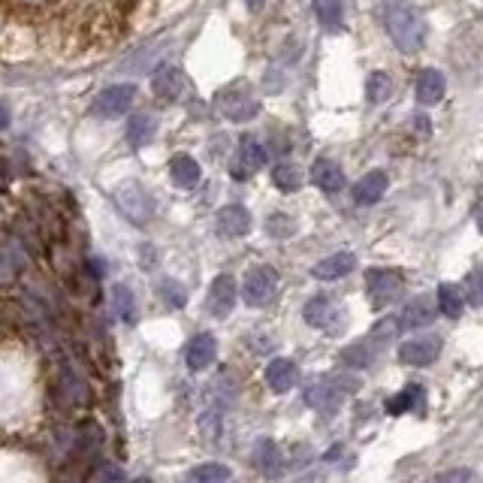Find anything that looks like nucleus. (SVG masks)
<instances>
[{"mask_svg": "<svg viewBox=\"0 0 483 483\" xmlns=\"http://www.w3.org/2000/svg\"><path fill=\"white\" fill-rule=\"evenodd\" d=\"M214 356H218V342H214L212 333L194 336L185 347V363H187V369H194V372L209 369V365L214 363Z\"/></svg>", "mask_w": 483, "mask_h": 483, "instance_id": "13", "label": "nucleus"}, {"mask_svg": "<svg viewBox=\"0 0 483 483\" xmlns=\"http://www.w3.org/2000/svg\"><path fill=\"white\" fill-rule=\"evenodd\" d=\"M169 175H173L175 187H182V191H191V187L200 185L203 169H200V164H196L191 155H178V157H173V164H169Z\"/></svg>", "mask_w": 483, "mask_h": 483, "instance_id": "22", "label": "nucleus"}, {"mask_svg": "<svg viewBox=\"0 0 483 483\" xmlns=\"http://www.w3.org/2000/svg\"><path fill=\"white\" fill-rule=\"evenodd\" d=\"M444 91H447V79L441 70H420L417 76V85H414V94H417V103L423 106H435L444 100Z\"/></svg>", "mask_w": 483, "mask_h": 483, "instance_id": "14", "label": "nucleus"}, {"mask_svg": "<svg viewBox=\"0 0 483 483\" xmlns=\"http://www.w3.org/2000/svg\"><path fill=\"white\" fill-rule=\"evenodd\" d=\"M133 483H155V480H151V478H137Z\"/></svg>", "mask_w": 483, "mask_h": 483, "instance_id": "38", "label": "nucleus"}, {"mask_svg": "<svg viewBox=\"0 0 483 483\" xmlns=\"http://www.w3.org/2000/svg\"><path fill=\"white\" fill-rule=\"evenodd\" d=\"M297 381H299V369L293 360L279 356V360H272L270 365H266V384H270L272 393H290L293 387H297Z\"/></svg>", "mask_w": 483, "mask_h": 483, "instance_id": "16", "label": "nucleus"}, {"mask_svg": "<svg viewBox=\"0 0 483 483\" xmlns=\"http://www.w3.org/2000/svg\"><path fill=\"white\" fill-rule=\"evenodd\" d=\"M263 166H266L263 142H257V137L245 133V137L239 139V146H236V155H232L230 175L236 178V182H245V178H251V175L260 173Z\"/></svg>", "mask_w": 483, "mask_h": 483, "instance_id": "7", "label": "nucleus"}, {"mask_svg": "<svg viewBox=\"0 0 483 483\" xmlns=\"http://www.w3.org/2000/svg\"><path fill=\"white\" fill-rule=\"evenodd\" d=\"M254 465L263 478H281V450L272 438H260L254 447Z\"/></svg>", "mask_w": 483, "mask_h": 483, "instance_id": "21", "label": "nucleus"}, {"mask_svg": "<svg viewBox=\"0 0 483 483\" xmlns=\"http://www.w3.org/2000/svg\"><path fill=\"white\" fill-rule=\"evenodd\" d=\"M112 200L124 218H130L133 223H146L155 214V200L139 182H124L121 187H115Z\"/></svg>", "mask_w": 483, "mask_h": 483, "instance_id": "4", "label": "nucleus"}, {"mask_svg": "<svg viewBox=\"0 0 483 483\" xmlns=\"http://www.w3.org/2000/svg\"><path fill=\"white\" fill-rule=\"evenodd\" d=\"M311 6H315V15H317V22L324 24V28L338 31L345 24L342 0H311Z\"/></svg>", "mask_w": 483, "mask_h": 483, "instance_id": "27", "label": "nucleus"}, {"mask_svg": "<svg viewBox=\"0 0 483 483\" xmlns=\"http://www.w3.org/2000/svg\"><path fill=\"white\" fill-rule=\"evenodd\" d=\"M474 223H478V230L483 232V196L478 200V205H474Z\"/></svg>", "mask_w": 483, "mask_h": 483, "instance_id": "35", "label": "nucleus"}, {"mask_svg": "<svg viewBox=\"0 0 483 483\" xmlns=\"http://www.w3.org/2000/svg\"><path fill=\"white\" fill-rule=\"evenodd\" d=\"M438 351H441V338H411V342L399 347V360L405 365H429L438 360Z\"/></svg>", "mask_w": 483, "mask_h": 483, "instance_id": "12", "label": "nucleus"}, {"mask_svg": "<svg viewBox=\"0 0 483 483\" xmlns=\"http://www.w3.org/2000/svg\"><path fill=\"white\" fill-rule=\"evenodd\" d=\"M263 4H266V0H245V6H248V10H251V13H260V10H263Z\"/></svg>", "mask_w": 483, "mask_h": 483, "instance_id": "37", "label": "nucleus"}, {"mask_svg": "<svg viewBox=\"0 0 483 483\" xmlns=\"http://www.w3.org/2000/svg\"><path fill=\"white\" fill-rule=\"evenodd\" d=\"M155 128H157L155 115L137 112V115L130 118V124H128V142H130L133 148H142L151 137H155Z\"/></svg>", "mask_w": 483, "mask_h": 483, "instance_id": "24", "label": "nucleus"}, {"mask_svg": "<svg viewBox=\"0 0 483 483\" xmlns=\"http://www.w3.org/2000/svg\"><path fill=\"white\" fill-rule=\"evenodd\" d=\"M4 128H10V109L0 103V130H4Z\"/></svg>", "mask_w": 483, "mask_h": 483, "instance_id": "36", "label": "nucleus"}, {"mask_svg": "<svg viewBox=\"0 0 483 483\" xmlns=\"http://www.w3.org/2000/svg\"><path fill=\"white\" fill-rule=\"evenodd\" d=\"M356 390V384H338L333 378H315L306 387V402L308 408L320 411V414H333V411L342 408L345 393Z\"/></svg>", "mask_w": 483, "mask_h": 483, "instance_id": "6", "label": "nucleus"}, {"mask_svg": "<svg viewBox=\"0 0 483 483\" xmlns=\"http://www.w3.org/2000/svg\"><path fill=\"white\" fill-rule=\"evenodd\" d=\"M393 94V82H390V76L384 73V70H374V73L365 79V100H369L372 106H378L384 103L387 97Z\"/></svg>", "mask_w": 483, "mask_h": 483, "instance_id": "29", "label": "nucleus"}, {"mask_svg": "<svg viewBox=\"0 0 483 483\" xmlns=\"http://www.w3.org/2000/svg\"><path fill=\"white\" fill-rule=\"evenodd\" d=\"M182 88H185V73L178 67H160L155 79H151V91H155L157 100H164V103L178 100Z\"/></svg>", "mask_w": 483, "mask_h": 483, "instance_id": "15", "label": "nucleus"}, {"mask_svg": "<svg viewBox=\"0 0 483 483\" xmlns=\"http://www.w3.org/2000/svg\"><path fill=\"white\" fill-rule=\"evenodd\" d=\"M435 320V299L432 297H414L405 306L399 317V327L405 329H423Z\"/></svg>", "mask_w": 483, "mask_h": 483, "instance_id": "20", "label": "nucleus"}, {"mask_svg": "<svg viewBox=\"0 0 483 483\" xmlns=\"http://www.w3.org/2000/svg\"><path fill=\"white\" fill-rule=\"evenodd\" d=\"M435 306H438L441 315L456 320V317H462V311H465V297H462V290L456 288V284H441V288H438Z\"/></svg>", "mask_w": 483, "mask_h": 483, "instance_id": "25", "label": "nucleus"}, {"mask_svg": "<svg viewBox=\"0 0 483 483\" xmlns=\"http://www.w3.org/2000/svg\"><path fill=\"white\" fill-rule=\"evenodd\" d=\"M97 483H128V478H124L121 465H115V462H103L100 469H97Z\"/></svg>", "mask_w": 483, "mask_h": 483, "instance_id": "33", "label": "nucleus"}, {"mask_svg": "<svg viewBox=\"0 0 483 483\" xmlns=\"http://www.w3.org/2000/svg\"><path fill=\"white\" fill-rule=\"evenodd\" d=\"M465 297L471 306H483V266H478L469 279H465Z\"/></svg>", "mask_w": 483, "mask_h": 483, "instance_id": "32", "label": "nucleus"}, {"mask_svg": "<svg viewBox=\"0 0 483 483\" xmlns=\"http://www.w3.org/2000/svg\"><path fill=\"white\" fill-rule=\"evenodd\" d=\"M187 480L191 483H227L230 469L223 462H203V465H196V469H191Z\"/></svg>", "mask_w": 483, "mask_h": 483, "instance_id": "28", "label": "nucleus"}, {"mask_svg": "<svg viewBox=\"0 0 483 483\" xmlns=\"http://www.w3.org/2000/svg\"><path fill=\"white\" fill-rule=\"evenodd\" d=\"M302 317H306V324L308 327H315V329H324V333H338L345 324V311L342 306H338L336 299H329V297H311L306 302V308H302Z\"/></svg>", "mask_w": 483, "mask_h": 483, "instance_id": "8", "label": "nucleus"}, {"mask_svg": "<svg viewBox=\"0 0 483 483\" xmlns=\"http://www.w3.org/2000/svg\"><path fill=\"white\" fill-rule=\"evenodd\" d=\"M112 315L124 324H137V302L128 284H115L112 288Z\"/></svg>", "mask_w": 483, "mask_h": 483, "instance_id": "26", "label": "nucleus"}, {"mask_svg": "<svg viewBox=\"0 0 483 483\" xmlns=\"http://www.w3.org/2000/svg\"><path fill=\"white\" fill-rule=\"evenodd\" d=\"M311 182H315L324 194H338L345 187V173H342V166H338L336 160L320 157V160L311 164Z\"/></svg>", "mask_w": 483, "mask_h": 483, "instance_id": "18", "label": "nucleus"}, {"mask_svg": "<svg viewBox=\"0 0 483 483\" xmlns=\"http://www.w3.org/2000/svg\"><path fill=\"white\" fill-rule=\"evenodd\" d=\"M387 185H390L387 173H384V169H372V173H365L360 182L354 185V200L360 205H374L387 194Z\"/></svg>", "mask_w": 483, "mask_h": 483, "instance_id": "17", "label": "nucleus"}, {"mask_svg": "<svg viewBox=\"0 0 483 483\" xmlns=\"http://www.w3.org/2000/svg\"><path fill=\"white\" fill-rule=\"evenodd\" d=\"M232 308H236V281H232V275H218L209 284V293H205V311L223 320Z\"/></svg>", "mask_w": 483, "mask_h": 483, "instance_id": "10", "label": "nucleus"}, {"mask_svg": "<svg viewBox=\"0 0 483 483\" xmlns=\"http://www.w3.org/2000/svg\"><path fill=\"white\" fill-rule=\"evenodd\" d=\"M214 227H218V232L223 239H242V236H248V232H251L254 218H251V212H248L245 205L232 203V205H223V209L218 212Z\"/></svg>", "mask_w": 483, "mask_h": 483, "instance_id": "11", "label": "nucleus"}, {"mask_svg": "<svg viewBox=\"0 0 483 483\" xmlns=\"http://www.w3.org/2000/svg\"><path fill=\"white\" fill-rule=\"evenodd\" d=\"M279 293V272L272 266H254L245 275V284H242V299L251 308H266Z\"/></svg>", "mask_w": 483, "mask_h": 483, "instance_id": "3", "label": "nucleus"}, {"mask_svg": "<svg viewBox=\"0 0 483 483\" xmlns=\"http://www.w3.org/2000/svg\"><path fill=\"white\" fill-rule=\"evenodd\" d=\"M423 402H426L423 387H420V384H411V387H405L402 393H396L393 399H387V414L399 417V414H405V411L420 408Z\"/></svg>", "mask_w": 483, "mask_h": 483, "instance_id": "23", "label": "nucleus"}, {"mask_svg": "<svg viewBox=\"0 0 483 483\" xmlns=\"http://www.w3.org/2000/svg\"><path fill=\"white\" fill-rule=\"evenodd\" d=\"M157 293H160V299L166 302L169 308H182L185 302H187V293H185V288L178 281H173V279H164L157 284Z\"/></svg>", "mask_w": 483, "mask_h": 483, "instance_id": "31", "label": "nucleus"}, {"mask_svg": "<svg viewBox=\"0 0 483 483\" xmlns=\"http://www.w3.org/2000/svg\"><path fill=\"white\" fill-rule=\"evenodd\" d=\"M266 230H270L272 236H293V221L288 214H272L270 223H266Z\"/></svg>", "mask_w": 483, "mask_h": 483, "instance_id": "34", "label": "nucleus"}, {"mask_svg": "<svg viewBox=\"0 0 483 483\" xmlns=\"http://www.w3.org/2000/svg\"><path fill=\"white\" fill-rule=\"evenodd\" d=\"M272 185L279 187V191H284V194L299 191V187H302V173H299V166H293V164H279V166L272 169Z\"/></svg>", "mask_w": 483, "mask_h": 483, "instance_id": "30", "label": "nucleus"}, {"mask_svg": "<svg viewBox=\"0 0 483 483\" xmlns=\"http://www.w3.org/2000/svg\"><path fill=\"white\" fill-rule=\"evenodd\" d=\"M214 103H218V109L223 112V118H230V121H251L260 115V103H257V97L251 94V88L245 82L221 88Z\"/></svg>", "mask_w": 483, "mask_h": 483, "instance_id": "2", "label": "nucleus"}, {"mask_svg": "<svg viewBox=\"0 0 483 483\" xmlns=\"http://www.w3.org/2000/svg\"><path fill=\"white\" fill-rule=\"evenodd\" d=\"M381 22L387 37L393 40L402 55H417L426 43V22L414 4L408 0H384L381 4Z\"/></svg>", "mask_w": 483, "mask_h": 483, "instance_id": "1", "label": "nucleus"}, {"mask_svg": "<svg viewBox=\"0 0 483 483\" xmlns=\"http://www.w3.org/2000/svg\"><path fill=\"white\" fill-rule=\"evenodd\" d=\"M137 85H112L94 97L91 112L100 118H118V115L130 112V106L137 103Z\"/></svg>", "mask_w": 483, "mask_h": 483, "instance_id": "9", "label": "nucleus"}, {"mask_svg": "<svg viewBox=\"0 0 483 483\" xmlns=\"http://www.w3.org/2000/svg\"><path fill=\"white\" fill-rule=\"evenodd\" d=\"M402 290H405V279L396 270H369L365 272V293L374 308H387L393 306Z\"/></svg>", "mask_w": 483, "mask_h": 483, "instance_id": "5", "label": "nucleus"}, {"mask_svg": "<svg viewBox=\"0 0 483 483\" xmlns=\"http://www.w3.org/2000/svg\"><path fill=\"white\" fill-rule=\"evenodd\" d=\"M356 266V257L351 251H338L333 257H324L315 270H311V275H315L317 281H338L345 279V275H351Z\"/></svg>", "mask_w": 483, "mask_h": 483, "instance_id": "19", "label": "nucleus"}]
</instances>
